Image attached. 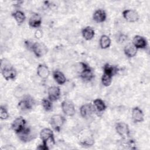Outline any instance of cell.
Returning <instances> with one entry per match:
<instances>
[{
    "instance_id": "1",
    "label": "cell",
    "mask_w": 150,
    "mask_h": 150,
    "mask_svg": "<svg viewBox=\"0 0 150 150\" xmlns=\"http://www.w3.org/2000/svg\"><path fill=\"white\" fill-rule=\"evenodd\" d=\"M103 70L104 73L101 77V81L104 86L108 87L111 84L112 77L117 72L118 69L116 66L107 63L104 66Z\"/></svg>"
},
{
    "instance_id": "2",
    "label": "cell",
    "mask_w": 150,
    "mask_h": 150,
    "mask_svg": "<svg viewBox=\"0 0 150 150\" xmlns=\"http://www.w3.org/2000/svg\"><path fill=\"white\" fill-rule=\"evenodd\" d=\"M79 139L80 143L84 146H91L94 143V138L91 132L86 129H83L79 133Z\"/></svg>"
},
{
    "instance_id": "3",
    "label": "cell",
    "mask_w": 150,
    "mask_h": 150,
    "mask_svg": "<svg viewBox=\"0 0 150 150\" xmlns=\"http://www.w3.org/2000/svg\"><path fill=\"white\" fill-rule=\"evenodd\" d=\"M79 64L81 67V71H80V77L85 81H91L94 77V74L91 68L83 62H80Z\"/></svg>"
},
{
    "instance_id": "4",
    "label": "cell",
    "mask_w": 150,
    "mask_h": 150,
    "mask_svg": "<svg viewBox=\"0 0 150 150\" xmlns=\"http://www.w3.org/2000/svg\"><path fill=\"white\" fill-rule=\"evenodd\" d=\"M19 139L23 142H29L35 139L36 137V133L29 127H25L18 134Z\"/></svg>"
},
{
    "instance_id": "5",
    "label": "cell",
    "mask_w": 150,
    "mask_h": 150,
    "mask_svg": "<svg viewBox=\"0 0 150 150\" xmlns=\"http://www.w3.org/2000/svg\"><path fill=\"white\" fill-rule=\"evenodd\" d=\"M65 118L61 115L59 114H55L53 115L50 121V125L57 132L60 131V128L62 127L63 124L65 122Z\"/></svg>"
},
{
    "instance_id": "6",
    "label": "cell",
    "mask_w": 150,
    "mask_h": 150,
    "mask_svg": "<svg viewBox=\"0 0 150 150\" xmlns=\"http://www.w3.org/2000/svg\"><path fill=\"white\" fill-rule=\"evenodd\" d=\"M32 50L38 57H40L45 55L47 52V48L45 44L40 42H36L33 43Z\"/></svg>"
},
{
    "instance_id": "7",
    "label": "cell",
    "mask_w": 150,
    "mask_h": 150,
    "mask_svg": "<svg viewBox=\"0 0 150 150\" xmlns=\"http://www.w3.org/2000/svg\"><path fill=\"white\" fill-rule=\"evenodd\" d=\"M34 103L33 99L31 97L27 96L18 103V106L19 108L22 111L29 110L32 109Z\"/></svg>"
},
{
    "instance_id": "8",
    "label": "cell",
    "mask_w": 150,
    "mask_h": 150,
    "mask_svg": "<svg viewBox=\"0 0 150 150\" xmlns=\"http://www.w3.org/2000/svg\"><path fill=\"white\" fill-rule=\"evenodd\" d=\"M115 129L117 133L123 138L126 139L129 136V129L128 125L122 122H118L116 124Z\"/></svg>"
},
{
    "instance_id": "9",
    "label": "cell",
    "mask_w": 150,
    "mask_h": 150,
    "mask_svg": "<svg viewBox=\"0 0 150 150\" xmlns=\"http://www.w3.org/2000/svg\"><path fill=\"white\" fill-rule=\"evenodd\" d=\"M63 112L67 116H73L76 112L74 104L69 100H64L62 103Z\"/></svg>"
},
{
    "instance_id": "10",
    "label": "cell",
    "mask_w": 150,
    "mask_h": 150,
    "mask_svg": "<svg viewBox=\"0 0 150 150\" xmlns=\"http://www.w3.org/2000/svg\"><path fill=\"white\" fill-rule=\"evenodd\" d=\"M122 16L124 19L129 22H135L139 19L138 12L133 9H127L122 12Z\"/></svg>"
},
{
    "instance_id": "11",
    "label": "cell",
    "mask_w": 150,
    "mask_h": 150,
    "mask_svg": "<svg viewBox=\"0 0 150 150\" xmlns=\"http://www.w3.org/2000/svg\"><path fill=\"white\" fill-rule=\"evenodd\" d=\"M25 124H26L25 120L22 117H19L13 121L11 125V127H12V129L16 134H18L25 127Z\"/></svg>"
},
{
    "instance_id": "12",
    "label": "cell",
    "mask_w": 150,
    "mask_h": 150,
    "mask_svg": "<svg viewBox=\"0 0 150 150\" xmlns=\"http://www.w3.org/2000/svg\"><path fill=\"white\" fill-rule=\"evenodd\" d=\"M48 98L52 101H54L58 100L60 96V89L57 86L50 87L47 91Z\"/></svg>"
},
{
    "instance_id": "13",
    "label": "cell",
    "mask_w": 150,
    "mask_h": 150,
    "mask_svg": "<svg viewBox=\"0 0 150 150\" xmlns=\"http://www.w3.org/2000/svg\"><path fill=\"white\" fill-rule=\"evenodd\" d=\"M132 44L137 49H145L147 46V41L144 37L136 35L133 39Z\"/></svg>"
},
{
    "instance_id": "14",
    "label": "cell",
    "mask_w": 150,
    "mask_h": 150,
    "mask_svg": "<svg viewBox=\"0 0 150 150\" xmlns=\"http://www.w3.org/2000/svg\"><path fill=\"white\" fill-rule=\"evenodd\" d=\"M1 72L3 77L6 80H13L16 76V71L12 67L1 69Z\"/></svg>"
},
{
    "instance_id": "15",
    "label": "cell",
    "mask_w": 150,
    "mask_h": 150,
    "mask_svg": "<svg viewBox=\"0 0 150 150\" xmlns=\"http://www.w3.org/2000/svg\"><path fill=\"white\" fill-rule=\"evenodd\" d=\"M132 118L135 122H141L144 121V114L139 107H134L132 110Z\"/></svg>"
},
{
    "instance_id": "16",
    "label": "cell",
    "mask_w": 150,
    "mask_h": 150,
    "mask_svg": "<svg viewBox=\"0 0 150 150\" xmlns=\"http://www.w3.org/2000/svg\"><path fill=\"white\" fill-rule=\"evenodd\" d=\"M81 115L85 118L90 117L93 112V108L90 104H86L83 105L80 108Z\"/></svg>"
},
{
    "instance_id": "17",
    "label": "cell",
    "mask_w": 150,
    "mask_h": 150,
    "mask_svg": "<svg viewBox=\"0 0 150 150\" xmlns=\"http://www.w3.org/2000/svg\"><path fill=\"white\" fill-rule=\"evenodd\" d=\"M42 23V17L38 13H33L29 20V25L32 28H39Z\"/></svg>"
},
{
    "instance_id": "18",
    "label": "cell",
    "mask_w": 150,
    "mask_h": 150,
    "mask_svg": "<svg viewBox=\"0 0 150 150\" xmlns=\"http://www.w3.org/2000/svg\"><path fill=\"white\" fill-rule=\"evenodd\" d=\"M93 18L97 23H101L106 19V13L103 9H98L93 13Z\"/></svg>"
},
{
    "instance_id": "19",
    "label": "cell",
    "mask_w": 150,
    "mask_h": 150,
    "mask_svg": "<svg viewBox=\"0 0 150 150\" xmlns=\"http://www.w3.org/2000/svg\"><path fill=\"white\" fill-rule=\"evenodd\" d=\"M124 51L125 54L128 57H132L136 55L137 53V49L132 43H128L125 45Z\"/></svg>"
},
{
    "instance_id": "20",
    "label": "cell",
    "mask_w": 150,
    "mask_h": 150,
    "mask_svg": "<svg viewBox=\"0 0 150 150\" xmlns=\"http://www.w3.org/2000/svg\"><path fill=\"white\" fill-rule=\"evenodd\" d=\"M49 70L48 67L43 64H40L37 68V74L42 79H46L49 75Z\"/></svg>"
},
{
    "instance_id": "21",
    "label": "cell",
    "mask_w": 150,
    "mask_h": 150,
    "mask_svg": "<svg viewBox=\"0 0 150 150\" xmlns=\"http://www.w3.org/2000/svg\"><path fill=\"white\" fill-rule=\"evenodd\" d=\"M40 137L42 142H46L49 139L54 138L53 131L49 128H44L40 132Z\"/></svg>"
},
{
    "instance_id": "22",
    "label": "cell",
    "mask_w": 150,
    "mask_h": 150,
    "mask_svg": "<svg viewBox=\"0 0 150 150\" xmlns=\"http://www.w3.org/2000/svg\"><path fill=\"white\" fill-rule=\"evenodd\" d=\"M94 30L90 26H87L82 30L83 37L87 40L92 39L94 36Z\"/></svg>"
},
{
    "instance_id": "23",
    "label": "cell",
    "mask_w": 150,
    "mask_h": 150,
    "mask_svg": "<svg viewBox=\"0 0 150 150\" xmlns=\"http://www.w3.org/2000/svg\"><path fill=\"white\" fill-rule=\"evenodd\" d=\"M53 76L54 80L59 84H63L66 81V78L64 74L59 70L54 71L53 73Z\"/></svg>"
},
{
    "instance_id": "24",
    "label": "cell",
    "mask_w": 150,
    "mask_h": 150,
    "mask_svg": "<svg viewBox=\"0 0 150 150\" xmlns=\"http://www.w3.org/2000/svg\"><path fill=\"white\" fill-rule=\"evenodd\" d=\"M111 45V39L107 35H102L100 39V45L101 49H105L110 47Z\"/></svg>"
},
{
    "instance_id": "25",
    "label": "cell",
    "mask_w": 150,
    "mask_h": 150,
    "mask_svg": "<svg viewBox=\"0 0 150 150\" xmlns=\"http://www.w3.org/2000/svg\"><path fill=\"white\" fill-rule=\"evenodd\" d=\"M93 103H94V107L98 112H103L106 108V105L104 102L100 98H97L94 100L93 101Z\"/></svg>"
},
{
    "instance_id": "26",
    "label": "cell",
    "mask_w": 150,
    "mask_h": 150,
    "mask_svg": "<svg viewBox=\"0 0 150 150\" xmlns=\"http://www.w3.org/2000/svg\"><path fill=\"white\" fill-rule=\"evenodd\" d=\"M12 16L18 24L22 23L25 19V15L23 12L21 11H16L12 13Z\"/></svg>"
},
{
    "instance_id": "27",
    "label": "cell",
    "mask_w": 150,
    "mask_h": 150,
    "mask_svg": "<svg viewBox=\"0 0 150 150\" xmlns=\"http://www.w3.org/2000/svg\"><path fill=\"white\" fill-rule=\"evenodd\" d=\"M52 101L48 98H43L42 101V105L43 107V108L47 111H49L52 109L53 105H52Z\"/></svg>"
},
{
    "instance_id": "28",
    "label": "cell",
    "mask_w": 150,
    "mask_h": 150,
    "mask_svg": "<svg viewBox=\"0 0 150 150\" xmlns=\"http://www.w3.org/2000/svg\"><path fill=\"white\" fill-rule=\"evenodd\" d=\"M9 115H8V112L6 110V109L5 108V107L1 106V111H0V117L2 120H5L6 118H8Z\"/></svg>"
},
{
    "instance_id": "29",
    "label": "cell",
    "mask_w": 150,
    "mask_h": 150,
    "mask_svg": "<svg viewBox=\"0 0 150 150\" xmlns=\"http://www.w3.org/2000/svg\"><path fill=\"white\" fill-rule=\"evenodd\" d=\"M35 36L36 38H40L42 36V32L40 29H38L35 33Z\"/></svg>"
},
{
    "instance_id": "30",
    "label": "cell",
    "mask_w": 150,
    "mask_h": 150,
    "mask_svg": "<svg viewBox=\"0 0 150 150\" xmlns=\"http://www.w3.org/2000/svg\"><path fill=\"white\" fill-rule=\"evenodd\" d=\"M127 39V37L126 36H125L124 35H120L118 38V40L120 42H123L124 41H125Z\"/></svg>"
}]
</instances>
